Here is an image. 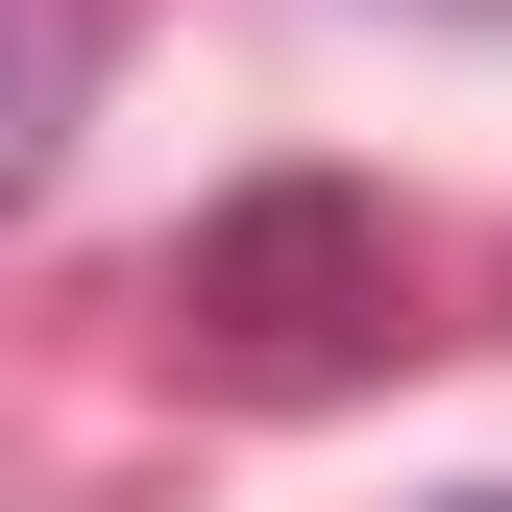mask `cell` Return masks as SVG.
<instances>
[{
	"mask_svg": "<svg viewBox=\"0 0 512 512\" xmlns=\"http://www.w3.org/2000/svg\"><path fill=\"white\" fill-rule=\"evenodd\" d=\"M74 98H98V0H0V196L74 147Z\"/></svg>",
	"mask_w": 512,
	"mask_h": 512,
	"instance_id": "obj_2",
	"label": "cell"
},
{
	"mask_svg": "<svg viewBox=\"0 0 512 512\" xmlns=\"http://www.w3.org/2000/svg\"><path fill=\"white\" fill-rule=\"evenodd\" d=\"M464 25H512V0H464Z\"/></svg>",
	"mask_w": 512,
	"mask_h": 512,
	"instance_id": "obj_4",
	"label": "cell"
},
{
	"mask_svg": "<svg viewBox=\"0 0 512 512\" xmlns=\"http://www.w3.org/2000/svg\"><path fill=\"white\" fill-rule=\"evenodd\" d=\"M439 512H512V488H439Z\"/></svg>",
	"mask_w": 512,
	"mask_h": 512,
	"instance_id": "obj_3",
	"label": "cell"
},
{
	"mask_svg": "<svg viewBox=\"0 0 512 512\" xmlns=\"http://www.w3.org/2000/svg\"><path fill=\"white\" fill-rule=\"evenodd\" d=\"M171 342L220 366V391H342V366L415 342V244L391 196H342V171H269V196H220L171 244Z\"/></svg>",
	"mask_w": 512,
	"mask_h": 512,
	"instance_id": "obj_1",
	"label": "cell"
}]
</instances>
